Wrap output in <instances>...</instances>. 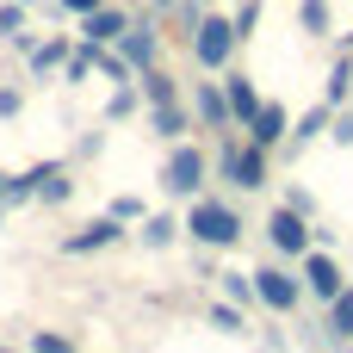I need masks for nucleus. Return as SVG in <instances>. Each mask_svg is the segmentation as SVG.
Instances as JSON below:
<instances>
[{
  "label": "nucleus",
  "instance_id": "nucleus-1",
  "mask_svg": "<svg viewBox=\"0 0 353 353\" xmlns=\"http://www.w3.org/2000/svg\"><path fill=\"white\" fill-rule=\"evenodd\" d=\"M180 230H186L199 248H236V242H242V211L223 205V199H211V192H199Z\"/></svg>",
  "mask_w": 353,
  "mask_h": 353
},
{
  "label": "nucleus",
  "instance_id": "nucleus-2",
  "mask_svg": "<svg viewBox=\"0 0 353 353\" xmlns=\"http://www.w3.org/2000/svg\"><path fill=\"white\" fill-rule=\"evenodd\" d=\"M236 43H242V37H236V25H230L223 12H211V6H205V19L192 25V62H199L205 74H217V68H230Z\"/></svg>",
  "mask_w": 353,
  "mask_h": 353
},
{
  "label": "nucleus",
  "instance_id": "nucleus-3",
  "mask_svg": "<svg viewBox=\"0 0 353 353\" xmlns=\"http://www.w3.org/2000/svg\"><path fill=\"white\" fill-rule=\"evenodd\" d=\"M205 174H211V155L180 137L174 155H168V168H161V192H168V199H199V192H205Z\"/></svg>",
  "mask_w": 353,
  "mask_h": 353
},
{
  "label": "nucleus",
  "instance_id": "nucleus-4",
  "mask_svg": "<svg viewBox=\"0 0 353 353\" xmlns=\"http://www.w3.org/2000/svg\"><path fill=\"white\" fill-rule=\"evenodd\" d=\"M217 174H223L236 192H261V186H267V149H261V143H236V137H223V149H217Z\"/></svg>",
  "mask_w": 353,
  "mask_h": 353
},
{
  "label": "nucleus",
  "instance_id": "nucleus-5",
  "mask_svg": "<svg viewBox=\"0 0 353 353\" xmlns=\"http://www.w3.org/2000/svg\"><path fill=\"white\" fill-rule=\"evenodd\" d=\"M267 248H273V254H304V248H316V223H310L304 211H292V205H273V217H267Z\"/></svg>",
  "mask_w": 353,
  "mask_h": 353
},
{
  "label": "nucleus",
  "instance_id": "nucleus-6",
  "mask_svg": "<svg viewBox=\"0 0 353 353\" xmlns=\"http://www.w3.org/2000/svg\"><path fill=\"white\" fill-rule=\"evenodd\" d=\"M248 279H254V304H267L273 316H292V310L304 304V279L285 273V267H261V273H248Z\"/></svg>",
  "mask_w": 353,
  "mask_h": 353
},
{
  "label": "nucleus",
  "instance_id": "nucleus-7",
  "mask_svg": "<svg viewBox=\"0 0 353 353\" xmlns=\"http://www.w3.org/2000/svg\"><path fill=\"white\" fill-rule=\"evenodd\" d=\"M298 261H304V273H298V279H304V298H316V304H329V298H335V292L347 285V273L335 267V254H323V248H304Z\"/></svg>",
  "mask_w": 353,
  "mask_h": 353
},
{
  "label": "nucleus",
  "instance_id": "nucleus-8",
  "mask_svg": "<svg viewBox=\"0 0 353 353\" xmlns=\"http://www.w3.org/2000/svg\"><path fill=\"white\" fill-rule=\"evenodd\" d=\"M118 56H124V68H130V74H137V68H155V56H161V31H155L149 19L124 25V37H118Z\"/></svg>",
  "mask_w": 353,
  "mask_h": 353
},
{
  "label": "nucleus",
  "instance_id": "nucleus-9",
  "mask_svg": "<svg viewBox=\"0 0 353 353\" xmlns=\"http://www.w3.org/2000/svg\"><path fill=\"white\" fill-rule=\"evenodd\" d=\"M112 242H124V223L105 211V217H93V223H81L74 236H62V254H99V248H112Z\"/></svg>",
  "mask_w": 353,
  "mask_h": 353
},
{
  "label": "nucleus",
  "instance_id": "nucleus-10",
  "mask_svg": "<svg viewBox=\"0 0 353 353\" xmlns=\"http://www.w3.org/2000/svg\"><path fill=\"white\" fill-rule=\"evenodd\" d=\"M242 130H248V143H261V149H279V143H285V130H292V112H285L279 99H261V112H254Z\"/></svg>",
  "mask_w": 353,
  "mask_h": 353
},
{
  "label": "nucleus",
  "instance_id": "nucleus-11",
  "mask_svg": "<svg viewBox=\"0 0 353 353\" xmlns=\"http://www.w3.org/2000/svg\"><path fill=\"white\" fill-rule=\"evenodd\" d=\"M124 25H130V19H124V6H118V0H105V6H93V12L81 19V37H87V43H118V37H124Z\"/></svg>",
  "mask_w": 353,
  "mask_h": 353
},
{
  "label": "nucleus",
  "instance_id": "nucleus-12",
  "mask_svg": "<svg viewBox=\"0 0 353 353\" xmlns=\"http://www.w3.org/2000/svg\"><path fill=\"white\" fill-rule=\"evenodd\" d=\"M192 112H199V124H205V130H230V99H223V81H199Z\"/></svg>",
  "mask_w": 353,
  "mask_h": 353
},
{
  "label": "nucleus",
  "instance_id": "nucleus-13",
  "mask_svg": "<svg viewBox=\"0 0 353 353\" xmlns=\"http://www.w3.org/2000/svg\"><path fill=\"white\" fill-rule=\"evenodd\" d=\"M323 335H329V341H341V347L353 341V285H341V292L323 304Z\"/></svg>",
  "mask_w": 353,
  "mask_h": 353
},
{
  "label": "nucleus",
  "instance_id": "nucleus-14",
  "mask_svg": "<svg viewBox=\"0 0 353 353\" xmlns=\"http://www.w3.org/2000/svg\"><path fill=\"white\" fill-rule=\"evenodd\" d=\"M223 99H230V124H248L261 112V93H254L248 74H223Z\"/></svg>",
  "mask_w": 353,
  "mask_h": 353
},
{
  "label": "nucleus",
  "instance_id": "nucleus-15",
  "mask_svg": "<svg viewBox=\"0 0 353 353\" xmlns=\"http://www.w3.org/2000/svg\"><path fill=\"white\" fill-rule=\"evenodd\" d=\"M37 199L43 205H68L74 199V180H68L62 161H37Z\"/></svg>",
  "mask_w": 353,
  "mask_h": 353
},
{
  "label": "nucleus",
  "instance_id": "nucleus-16",
  "mask_svg": "<svg viewBox=\"0 0 353 353\" xmlns=\"http://www.w3.org/2000/svg\"><path fill=\"white\" fill-rule=\"evenodd\" d=\"M329 118H335V105H329V99H316V105H310V112H304V118H298V124L285 130V143H292V149H304V143H316V137L329 130Z\"/></svg>",
  "mask_w": 353,
  "mask_h": 353
},
{
  "label": "nucleus",
  "instance_id": "nucleus-17",
  "mask_svg": "<svg viewBox=\"0 0 353 353\" xmlns=\"http://www.w3.org/2000/svg\"><path fill=\"white\" fill-rule=\"evenodd\" d=\"M149 124H155V137H168V143H180V137L192 130V112H186L180 99H168V105H155V112H149Z\"/></svg>",
  "mask_w": 353,
  "mask_h": 353
},
{
  "label": "nucleus",
  "instance_id": "nucleus-18",
  "mask_svg": "<svg viewBox=\"0 0 353 353\" xmlns=\"http://www.w3.org/2000/svg\"><path fill=\"white\" fill-rule=\"evenodd\" d=\"M25 56H31V74H56V68L68 62V37H50V43H31Z\"/></svg>",
  "mask_w": 353,
  "mask_h": 353
},
{
  "label": "nucleus",
  "instance_id": "nucleus-19",
  "mask_svg": "<svg viewBox=\"0 0 353 353\" xmlns=\"http://www.w3.org/2000/svg\"><path fill=\"white\" fill-rule=\"evenodd\" d=\"M298 25H304L310 37H329V31H335V12H329V0H298Z\"/></svg>",
  "mask_w": 353,
  "mask_h": 353
},
{
  "label": "nucleus",
  "instance_id": "nucleus-20",
  "mask_svg": "<svg viewBox=\"0 0 353 353\" xmlns=\"http://www.w3.org/2000/svg\"><path fill=\"white\" fill-rule=\"evenodd\" d=\"M347 93H353V56H341V62H335V74H329V87H323V99L341 112V105H347Z\"/></svg>",
  "mask_w": 353,
  "mask_h": 353
},
{
  "label": "nucleus",
  "instance_id": "nucleus-21",
  "mask_svg": "<svg viewBox=\"0 0 353 353\" xmlns=\"http://www.w3.org/2000/svg\"><path fill=\"white\" fill-rule=\"evenodd\" d=\"M137 87H143V99H149V105H168V99H180V93H174V81H168L161 68H143V74H137Z\"/></svg>",
  "mask_w": 353,
  "mask_h": 353
},
{
  "label": "nucleus",
  "instance_id": "nucleus-22",
  "mask_svg": "<svg viewBox=\"0 0 353 353\" xmlns=\"http://www.w3.org/2000/svg\"><path fill=\"white\" fill-rule=\"evenodd\" d=\"M180 236V223L168 217V211H155V217H143V248H168Z\"/></svg>",
  "mask_w": 353,
  "mask_h": 353
},
{
  "label": "nucleus",
  "instance_id": "nucleus-23",
  "mask_svg": "<svg viewBox=\"0 0 353 353\" xmlns=\"http://www.w3.org/2000/svg\"><path fill=\"white\" fill-rule=\"evenodd\" d=\"M137 99H143V87H130V81H118V93L105 99V118H112V124H124V118L137 112Z\"/></svg>",
  "mask_w": 353,
  "mask_h": 353
},
{
  "label": "nucleus",
  "instance_id": "nucleus-24",
  "mask_svg": "<svg viewBox=\"0 0 353 353\" xmlns=\"http://www.w3.org/2000/svg\"><path fill=\"white\" fill-rule=\"evenodd\" d=\"M31 199H37V168L6 174V205H31Z\"/></svg>",
  "mask_w": 353,
  "mask_h": 353
},
{
  "label": "nucleus",
  "instance_id": "nucleus-25",
  "mask_svg": "<svg viewBox=\"0 0 353 353\" xmlns=\"http://www.w3.org/2000/svg\"><path fill=\"white\" fill-rule=\"evenodd\" d=\"M31 353H81L68 335H56V329H31Z\"/></svg>",
  "mask_w": 353,
  "mask_h": 353
},
{
  "label": "nucleus",
  "instance_id": "nucleus-26",
  "mask_svg": "<svg viewBox=\"0 0 353 353\" xmlns=\"http://www.w3.org/2000/svg\"><path fill=\"white\" fill-rule=\"evenodd\" d=\"M211 329H223V335H242L248 323H242V304H211Z\"/></svg>",
  "mask_w": 353,
  "mask_h": 353
},
{
  "label": "nucleus",
  "instance_id": "nucleus-27",
  "mask_svg": "<svg viewBox=\"0 0 353 353\" xmlns=\"http://www.w3.org/2000/svg\"><path fill=\"white\" fill-rule=\"evenodd\" d=\"M25 12H31V6L6 0V6H0V37H12V43H19V37H25Z\"/></svg>",
  "mask_w": 353,
  "mask_h": 353
},
{
  "label": "nucleus",
  "instance_id": "nucleus-28",
  "mask_svg": "<svg viewBox=\"0 0 353 353\" xmlns=\"http://www.w3.org/2000/svg\"><path fill=\"white\" fill-rule=\"evenodd\" d=\"M223 298L230 304H254V279L248 273H223Z\"/></svg>",
  "mask_w": 353,
  "mask_h": 353
},
{
  "label": "nucleus",
  "instance_id": "nucleus-29",
  "mask_svg": "<svg viewBox=\"0 0 353 353\" xmlns=\"http://www.w3.org/2000/svg\"><path fill=\"white\" fill-rule=\"evenodd\" d=\"M230 25H236V37H254V25H261V0H242Z\"/></svg>",
  "mask_w": 353,
  "mask_h": 353
},
{
  "label": "nucleus",
  "instance_id": "nucleus-30",
  "mask_svg": "<svg viewBox=\"0 0 353 353\" xmlns=\"http://www.w3.org/2000/svg\"><path fill=\"white\" fill-rule=\"evenodd\" d=\"M112 217H118V223H143L149 211H143V199H130V192H118V199H112Z\"/></svg>",
  "mask_w": 353,
  "mask_h": 353
},
{
  "label": "nucleus",
  "instance_id": "nucleus-31",
  "mask_svg": "<svg viewBox=\"0 0 353 353\" xmlns=\"http://www.w3.org/2000/svg\"><path fill=\"white\" fill-rule=\"evenodd\" d=\"M87 74H93V62H87L81 50H68V62H62V81H68V87H81Z\"/></svg>",
  "mask_w": 353,
  "mask_h": 353
},
{
  "label": "nucleus",
  "instance_id": "nucleus-32",
  "mask_svg": "<svg viewBox=\"0 0 353 353\" xmlns=\"http://www.w3.org/2000/svg\"><path fill=\"white\" fill-rule=\"evenodd\" d=\"M329 137H335L341 149H353V112H335V118H329Z\"/></svg>",
  "mask_w": 353,
  "mask_h": 353
},
{
  "label": "nucleus",
  "instance_id": "nucleus-33",
  "mask_svg": "<svg viewBox=\"0 0 353 353\" xmlns=\"http://www.w3.org/2000/svg\"><path fill=\"white\" fill-rule=\"evenodd\" d=\"M25 112V87H0V118H19Z\"/></svg>",
  "mask_w": 353,
  "mask_h": 353
},
{
  "label": "nucleus",
  "instance_id": "nucleus-34",
  "mask_svg": "<svg viewBox=\"0 0 353 353\" xmlns=\"http://www.w3.org/2000/svg\"><path fill=\"white\" fill-rule=\"evenodd\" d=\"M285 205H292V211H304V217H310V211H316V199H310V192H304V186H292V192H285Z\"/></svg>",
  "mask_w": 353,
  "mask_h": 353
},
{
  "label": "nucleus",
  "instance_id": "nucleus-35",
  "mask_svg": "<svg viewBox=\"0 0 353 353\" xmlns=\"http://www.w3.org/2000/svg\"><path fill=\"white\" fill-rule=\"evenodd\" d=\"M56 6H62V12H74V19H87V12H93V6H105V0H56Z\"/></svg>",
  "mask_w": 353,
  "mask_h": 353
},
{
  "label": "nucleus",
  "instance_id": "nucleus-36",
  "mask_svg": "<svg viewBox=\"0 0 353 353\" xmlns=\"http://www.w3.org/2000/svg\"><path fill=\"white\" fill-rule=\"evenodd\" d=\"M261 353H285V341H279V335H273V341H267V347H261Z\"/></svg>",
  "mask_w": 353,
  "mask_h": 353
},
{
  "label": "nucleus",
  "instance_id": "nucleus-37",
  "mask_svg": "<svg viewBox=\"0 0 353 353\" xmlns=\"http://www.w3.org/2000/svg\"><path fill=\"white\" fill-rule=\"evenodd\" d=\"M341 50H347V56H353V31H347V37H341Z\"/></svg>",
  "mask_w": 353,
  "mask_h": 353
},
{
  "label": "nucleus",
  "instance_id": "nucleus-38",
  "mask_svg": "<svg viewBox=\"0 0 353 353\" xmlns=\"http://www.w3.org/2000/svg\"><path fill=\"white\" fill-rule=\"evenodd\" d=\"M0 205H6V174H0Z\"/></svg>",
  "mask_w": 353,
  "mask_h": 353
},
{
  "label": "nucleus",
  "instance_id": "nucleus-39",
  "mask_svg": "<svg viewBox=\"0 0 353 353\" xmlns=\"http://www.w3.org/2000/svg\"><path fill=\"white\" fill-rule=\"evenodd\" d=\"M19 6H37V0H19Z\"/></svg>",
  "mask_w": 353,
  "mask_h": 353
},
{
  "label": "nucleus",
  "instance_id": "nucleus-40",
  "mask_svg": "<svg viewBox=\"0 0 353 353\" xmlns=\"http://www.w3.org/2000/svg\"><path fill=\"white\" fill-rule=\"evenodd\" d=\"M199 6H217V0H199Z\"/></svg>",
  "mask_w": 353,
  "mask_h": 353
},
{
  "label": "nucleus",
  "instance_id": "nucleus-41",
  "mask_svg": "<svg viewBox=\"0 0 353 353\" xmlns=\"http://www.w3.org/2000/svg\"><path fill=\"white\" fill-rule=\"evenodd\" d=\"M0 217H6V205H0Z\"/></svg>",
  "mask_w": 353,
  "mask_h": 353
},
{
  "label": "nucleus",
  "instance_id": "nucleus-42",
  "mask_svg": "<svg viewBox=\"0 0 353 353\" xmlns=\"http://www.w3.org/2000/svg\"><path fill=\"white\" fill-rule=\"evenodd\" d=\"M347 353H353V341H347Z\"/></svg>",
  "mask_w": 353,
  "mask_h": 353
},
{
  "label": "nucleus",
  "instance_id": "nucleus-43",
  "mask_svg": "<svg viewBox=\"0 0 353 353\" xmlns=\"http://www.w3.org/2000/svg\"><path fill=\"white\" fill-rule=\"evenodd\" d=\"M0 353H6V347H0Z\"/></svg>",
  "mask_w": 353,
  "mask_h": 353
}]
</instances>
